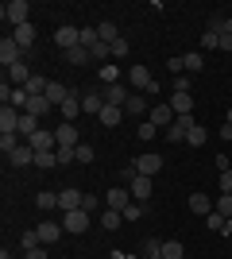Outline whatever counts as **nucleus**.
I'll return each instance as SVG.
<instances>
[{
  "mask_svg": "<svg viewBox=\"0 0 232 259\" xmlns=\"http://www.w3.org/2000/svg\"><path fill=\"white\" fill-rule=\"evenodd\" d=\"M0 259H23V255H8V251H0Z\"/></svg>",
  "mask_w": 232,
  "mask_h": 259,
  "instance_id": "nucleus-58",
  "label": "nucleus"
},
{
  "mask_svg": "<svg viewBox=\"0 0 232 259\" xmlns=\"http://www.w3.org/2000/svg\"><path fill=\"white\" fill-rule=\"evenodd\" d=\"M12 39H16V43L27 51V47L35 43V27H31V23H23V27H12Z\"/></svg>",
  "mask_w": 232,
  "mask_h": 259,
  "instance_id": "nucleus-25",
  "label": "nucleus"
},
{
  "mask_svg": "<svg viewBox=\"0 0 232 259\" xmlns=\"http://www.w3.org/2000/svg\"><path fill=\"white\" fill-rule=\"evenodd\" d=\"M221 136H224V140H232V124H228V120H224V128H221Z\"/></svg>",
  "mask_w": 232,
  "mask_h": 259,
  "instance_id": "nucleus-56",
  "label": "nucleus"
},
{
  "mask_svg": "<svg viewBox=\"0 0 232 259\" xmlns=\"http://www.w3.org/2000/svg\"><path fill=\"white\" fill-rule=\"evenodd\" d=\"M51 108H55V105H51V101H47V93H43V97H31V101H27V108H23V112H31V116L43 120Z\"/></svg>",
  "mask_w": 232,
  "mask_h": 259,
  "instance_id": "nucleus-23",
  "label": "nucleus"
},
{
  "mask_svg": "<svg viewBox=\"0 0 232 259\" xmlns=\"http://www.w3.org/2000/svg\"><path fill=\"white\" fill-rule=\"evenodd\" d=\"M58 112H62V120H66V124H74V120L81 116V97H77L74 89H70V97H66V105L58 108Z\"/></svg>",
  "mask_w": 232,
  "mask_h": 259,
  "instance_id": "nucleus-17",
  "label": "nucleus"
},
{
  "mask_svg": "<svg viewBox=\"0 0 232 259\" xmlns=\"http://www.w3.org/2000/svg\"><path fill=\"white\" fill-rule=\"evenodd\" d=\"M120 221H124V217L116 213V209H105V213H101V228H109V232H112V228H120Z\"/></svg>",
  "mask_w": 232,
  "mask_h": 259,
  "instance_id": "nucleus-35",
  "label": "nucleus"
},
{
  "mask_svg": "<svg viewBox=\"0 0 232 259\" xmlns=\"http://www.w3.org/2000/svg\"><path fill=\"white\" fill-rule=\"evenodd\" d=\"M27 12H31L27 0H8V4L0 8V20L12 23V27H23V23H31V20H27Z\"/></svg>",
  "mask_w": 232,
  "mask_h": 259,
  "instance_id": "nucleus-1",
  "label": "nucleus"
},
{
  "mask_svg": "<svg viewBox=\"0 0 232 259\" xmlns=\"http://www.w3.org/2000/svg\"><path fill=\"white\" fill-rule=\"evenodd\" d=\"M55 155H58V166H70V162H77L74 151H55Z\"/></svg>",
  "mask_w": 232,
  "mask_h": 259,
  "instance_id": "nucleus-53",
  "label": "nucleus"
},
{
  "mask_svg": "<svg viewBox=\"0 0 232 259\" xmlns=\"http://www.w3.org/2000/svg\"><path fill=\"white\" fill-rule=\"evenodd\" d=\"M93 43H101L97 27H81V47H93Z\"/></svg>",
  "mask_w": 232,
  "mask_h": 259,
  "instance_id": "nucleus-44",
  "label": "nucleus"
},
{
  "mask_svg": "<svg viewBox=\"0 0 232 259\" xmlns=\"http://www.w3.org/2000/svg\"><path fill=\"white\" fill-rule=\"evenodd\" d=\"M35 166L51 170V166H58V155H55V151H39V155H35Z\"/></svg>",
  "mask_w": 232,
  "mask_h": 259,
  "instance_id": "nucleus-37",
  "label": "nucleus"
},
{
  "mask_svg": "<svg viewBox=\"0 0 232 259\" xmlns=\"http://www.w3.org/2000/svg\"><path fill=\"white\" fill-rule=\"evenodd\" d=\"M112 58H128V39H116V43H112Z\"/></svg>",
  "mask_w": 232,
  "mask_h": 259,
  "instance_id": "nucleus-50",
  "label": "nucleus"
},
{
  "mask_svg": "<svg viewBox=\"0 0 232 259\" xmlns=\"http://www.w3.org/2000/svg\"><path fill=\"white\" fill-rule=\"evenodd\" d=\"M35 132H39V116H31V112H23V116H20V136H23V140H31Z\"/></svg>",
  "mask_w": 232,
  "mask_h": 259,
  "instance_id": "nucleus-28",
  "label": "nucleus"
},
{
  "mask_svg": "<svg viewBox=\"0 0 232 259\" xmlns=\"http://www.w3.org/2000/svg\"><path fill=\"white\" fill-rule=\"evenodd\" d=\"M8 162H12V166H31V162H35V147H31V143H20V147L8 155Z\"/></svg>",
  "mask_w": 232,
  "mask_h": 259,
  "instance_id": "nucleus-16",
  "label": "nucleus"
},
{
  "mask_svg": "<svg viewBox=\"0 0 232 259\" xmlns=\"http://www.w3.org/2000/svg\"><path fill=\"white\" fill-rule=\"evenodd\" d=\"M128 205H132V190H128V186H112L109 194H105V209H116V213H124Z\"/></svg>",
  "mask_w": 232,
  "mask_h": 259,
  "instance_id": "nucleus-4",
  "label": "nucleus"
},
{
  "mask_svg": "<svg viewBox=\"0 0 232 259\" xmlns=\"http://www.w3.org/2000/svg\"><path fill=\"white\" fill-rule=\"evenodd\" d=\"M147 120H151V124H155V128H159V132H166V128H170V124H174V108H170V105H151V112H147Z\"/></svg>",
  "mask_w": 232,
  "mask_h": 259,
  "instance_id": "nucleus-6",
  "label": "nucleus"
},
{
  "mask_svg": "<svg viewBox=\"0 0 232 259\" xmlns=\"http://www.w3.org/2000/svg\"><path fill=\"white\" fill-rule=\"evenodd\" d=\"M101 124H105V128H116V124H120V120H124V108H116V105H105V108H101Z\"/></svg>",
  "mask_w": 232,
  "mask_h": 259,
  "instance_id": "nucleus-21",
  "label": "nucleus"
},
{
  "mask_svg": "<svg viewBox=\"0 0 232 259\" xmlns=\"http://www.w3.org/2000/svg\"><path fill=\"white\" fill-rule=\"evenodd\" d=\"M74 159H77V162H93V147H89V143H81V147L74 151Z\"/></svg>",
  "mask_w": 232,
  "mask_h": 259,
  "instance_id": "nucleus-49",
  "label": "nucleus"
},
{
  "mask_svg": "<svg viewBox=\"0 0 232 259\" xmlns=\"http://www.w3.org/2000/svg\"><path fill=\"white\" fill-rule=\"evenodd\" d=\"M97 35H101V43H116V39H120V31H116V23H112V20H101L97 23Z\"/></svg>",
  "mask_w": 232,
  "mask_h": 259,
  "instance_id": "nucleus-26",
  "label": "nucleus"
},
{
  "mask_svg": "<svg viewBox=\"0 0 232 259\" xmlns=\"http://www.w3.org/2000/svg\"><path fill=\"white\" fill-rule=\"evenodd\" d=\"M132 166L144 174V178H155V174L163 170V155H151V151H147V155H140V159H132Z\"/></svg>",
  "mask_w": 232,
  "mask_h": 259,
  "instance_id": "nucleus-7",
  "label": "nucleus"
},
{
  "mask_svg": "<svg viewBox=\"0 0 232 259\" xmlns=\"http://www.w3.org/2000/svg\"><path fill=\"white\" fill-rule=\"evenodd\" d=\"M166 105L174 108V116H194V93H170Z\"/></svg>",
  "mask_w": 232,
  "mask_h": 259,
  "instance_id": "nucleus-10",
  "label": "nucleus"
},
{
  "mask_svg": "<svg viewBox=\"0 0 232 259\" xmlns=\"http://www.w3.org/2000/svg\"><path fill=\"white\" fill-rule=\"evenodd\" d=\"M55 140H58V151H77L81 147V132H77V124H58L55 128Z\"/></svg>",
  "mask_w": 232,
  "mask_h": 259,
  "instance_id": "nucleus-2",
  "label": "nucleus"
},
{
  "mask_svg": "<svg viewBox=\"0 0 232 259\" xmlns=\"http://www.w3.org/2000/svg\"><path fill=\"white\" fill-rule=\"evenodd\" d=\"M101 81H105V85H116V81H120V70H116V66H101Z\"/></svg>",
  "mask_w": 232,
  "mask_h": 259,
  "instance_id": "nucleus-39",
  "label": "nucleus"
},
{
  "mask_svg": "<svg viewBox=\"0 0 232 259\" xmlns=\"http://www.w3.org/2000/svg\"><path fill=\"white\" fill-rule=\"evenodd\" d=\"M20 248H23V251H35V248H43V240H39V232H35V228H27V232L20 236Z\"/></svg>",
  "mask_w": 232,
  "mask_h": 259,
  "instance_id": "nucleus-30",
  "label": "nucleus"
},
{
  "mask_svg": "<svg viewBox=\"0 0 232 259\" xmlns=\"http://www.w3.org/2000/svg\"><path fill=\"white\" fill-rule=\"evenodd\" d=\"M55 43L62 47V51L77 47V43H81V27H58V31H55Z\"/></svg>",
  "mask_w": 232,
  "mask_h": 259,
  "instance_id": "nucleus-13",
  "label": "nucleus"
},
{
  "mask_svg": "<svg viewBox=\"0 0 232 259\" xmlns=\"http://www.w3.org/2000/svg\"><path fill=\"white\" fill-rule=\"evenodd\" d=\"M221 35H232V16H224V31Z\"/></svg>",
  "mask_w": 232,
  "mask_h": 259,
  "instance_id": "nucleus-57",
  "label": "nucleus"
},
{
  "mask_svg": "<svg viewBox=\"0 0 232 259\" xmlns=\"http://www.w3.org/2000/svg\"><path fill=\"white\" fill-rule=\"evenodd\" d=\"M101 108H105V97H101V93H81V112L101 116Z\"/></svg>",
  "mask_w": 232,
  "mask_h": 259,
  "instance_id": "nucleus-20",
  "label": "nucleus"
},
{
  "mask_svg": "<svg viewBox=\"0 0 232 259\" xmlns=\"http://www.w3.org/2000/svg\"><path fill=\"white\" fill-rule=\"evenodd\" d=\"M81 190H74V186H66V190H62V194H58V209H62V213H74V209H81Z\"/></svg>",
  "mask_w": 232,
  "mask_h": 259,
  "instance_id": "nucleus-11",
  "label": "nucleus"
},
{
  "mask_svg": "<svg viewBox=\"0 0 232 259\" xmlns=\"http://www.w3.org/2000/svg\"><path fill=\"white\" fill-rule=\"evenodd\" d=\"M66 97H70V89H66V85H58V81H51V89H47V101H51L55 108H62V105H66Z\"/></svg>",
  "mask_w": 232,
  "mask_h": 259,
  "instance_id": "nucleus-27",
  "label": "nucleus"
},
{
  "mask_svg": "<svg viewBox=\"0 0 232 259\" xmlns=\"http://www.w3.org/2000/svg\"><path fill=\"white\" fill-rule=\"evenodd\" d=\"M221 51H224V54L232 51V35H221Z\"/></svg>",
  "mask_w": 232,
  "mask_h": 259,
  "instance_id": "nucleus-55",
  "label": "nucleus"
},
{
  "mask_svg": "<svg viewBox=\"0 0 232 259\" xmlns=\"http://www.w3.org/2000/svg\"><path fill=\"white\" fill-rule=\"evenodd\" d=\"M89 58H93V62H105V66H109L112 47H109V43H93V47H89Z\"/></svg>",
  "mask_w": 232,
  "mask_h": 259,
  "instance_id": "nucleus-29",
  "label": "nucleus"
},
{
  "mask_svg": "<svg viewBox=\"0 0 232 259\" xmlns=\"http://www.w3.org/2000/svg\"><path fill=\"white\" fill-rule=\"evenodd\" d=\"M35 205H39V209H55V205H58V194H51V190H39V194H35Z\"/></svg>",
  "mask_w": 232,
  "mask_h": 259,
  "instance_id": "nucleus-36",
  "label": "nucleus"
},
{
  "mask_svg": "<svg viewBox=\"0 0 232 259\" xmlns=\"http://www.w3.org/2000/svg\"><path fill=\"white\" fill-rule=\"evenodd\" d=\"M62 228H66V232H74V236H81V232L89 228V213H85V209L66 213V217H62Z\"/></svg>",
  "mask_w": 232,
  "mask_h": 259,
  "instance_id": "nucleus-9",
  "label": "nucleus"
},
{
  "mask_svg": "<svg viewBox=\"0 0 232 259\" xmlns=\"http://www.w3.org/2000/svg\"><path fill=\"white\" fill-rule=\"evenodd\" d=\"M221 194H232V170H221Z\"/></svg>",
  "mask_w": 232,
  "mask_h": 259,
  "instance_id": "nucleus-52",
  "label": "nucleus"
},
{
  "mask_svg": "<svg viewBox=\"0 0 232 259\" xmlns=\"http://www.w3.org/2000/svg\"><path fill=\"white\" fill-rule=\"evenodd\" d=\"M228 170H232V166H228Z\"/></svg>",
  "mask_w": 232,
  "mask_h": 259,
  "instance_id": "nucleus-60",
  "label": "nucleus"
},
{
  "mask_svg": "<svg viewBox=\"0 0 232 259\" xmlns=\"http://www.w3.org/2000/svg\"><path fill=\"white\" fill-rule=\"evenodd\" d=\"M101 201H105V197H93V194H85V197H81V209H85V213L93 217V213H101Z\"/></svg>",
  "mask_w": 232,
  "mask_h": 259,
  "instance_id": "nucleus-38",
  "label": "nucleus"
},
{
  "mask_svg": "<svg viewBox=\"0 0 232 259\" xmlns=\"http://www.w3.org/2000/svg\"><path fill=\"white\" fill-rule=\"evenodd\" d=\"M182 255H186V248H182L178 240H166V244H163V255H159V259H182Z\"/></svg>",
  "mask_w": 232,
  "mask_h": 259,
  "instance_id": "nucleus-32",
  "label": "nucleus"
},
{
  "mask_svg": "<svg viewBox=\"0 0 232 259\" xmlns=\"http://www.w3.org/2000/svg\"><path fill=\"white\" fill-rule=\"evenodd\" d=\"M62 54H66V62H70V66H85V62H93V58H89V47H81V43L70 47V51H62Z\"/></svg>",
  "mask_w": 232,
  "mask_h": 259,
  "instance_id": "nucleus-24",
  "label": "nucleus"
},
{
  "mask_svg": "<svg viewBox=\"0 0 232 259\" xmlns=\"http://www.w3.org/2000/svg\"><path fill=\"white\" fill-rule=\"evenodd\" d=\"M205 225H209V228H213V232H224V217H221V213H217V209H213V213H209V217H205Z\"/></svg>",
  "mask_w": 232,
  "mask_h": 259,
  "instance_id": "nucleus-45",
  "label": "nucleus"
},
{
  "mask_svg": "<svg viewBox=\"0 0 232 259\" xmlns=\"http://www.w3.org/2000/svg\"><path fill=\"white\" fill-rule=\"evenodd\" d=\"M31 70H27V62H16V66H8V81H12V85H16V89H23V85H27V81H31Z\"/></svg>",
  "mask_w": 232,
  "mask_h": 259,
  "instance_id": "nucleus-14",
  "label": "nucleus"
},
{
  "mask_svg": "<svg viewBox=\"0 0 232 259\" xmlns=\"http://www.w3.org/2000/svg\"><path fill=\"white\" fill-rule=\"evenodd\" d=\"M182 62H186V74H198L205 66V58H201V51H190V54H182Z\"/></svg>",
  "mask_w": 232,
  "mask_h": 259,
  "instance_id": "nucleus-31",
  "label": "nucleus"
},
{
  "mask_svg": "<svg viewBox=\"0 0 232 259\" xmlns=\"http://www.w3.org/2000/svg\"><path fill=\"white\" fill-rule=\"evenodd\" d=\"M213 209L224 217V221H232V194H221L217 201H213Z\"/></svg>",
  "mask_w": 232,
  "mask_h": 259,
  "instance_id": "nucleus-33",
  "label": "nucleus"
},
{
  "mask_svg": "<svg viewBox=\"0 0 232 259\" xmlns=\"http://www.w3.org/2000/svg\"><path fill=\"white\" fill-rule=\"evenodd\" d=\"M132 197L140 201V205H144L147 197H151V178H144V174H135V178H132Z\"/></svg>",
  "mask_w": 232,
  "mask_h": 259,
  "instance_id": "nucleus-18",
  "label": "nucleus"
},
{
  "mask_svg": "<svg viewBox=\"0 0 232 259\" xmlns=\"http://www.w3.org/2000/svg\"><path fill=\"white\" fill-rule=\"evenodd\" d=\"M144 255L147 259H159V255H163V244H159V240H144Z\"/></svg>",
  "mask_w": 232,
  "mask_h": 259,
  "instance_id": "nucleus-42",
  "label": "nucleus"
},
{
  "mask_svg": "<svg viewBox=\"0 0 232 259\" xmlns=\"http://www.w3.org/2000/svg\"><path fill=\"white\" fill-rule=\"evenodd\" d=\"M16 147H20V136H0V151L4 155H12Z\"/></svg>",
  "mask_w": 232,
  "mask_h": 259,
  "instance_id": "nucleus-43",
  "label": "nucleus"
},
{
  "mask_svg": "<svg viewBox=\"0 0 232 259\" xmlns=\"http://www.w3.org/2000/svg\"><path fill=\"white\" fill-rule=\"evenodd\" d=\"M35 232H39V240H43V244H55V240L62 236L66 228H62V225H55V221H43V225L35 228Z\"/></svg>",
  "mask_w": 232,
  "mask_h": 259,
  "instance_id": "nucleus-19",
  "label": "nucleus"
},
{
  "mask_svg": "<svg viewBox=\"0 0 232 259\" xmlns=\"http://www.w3.org/2000/svg\"><path fill=\"white\" fill-rule=\"evenodd\" d=\"M228 124H232V105H228Z\"/></svg>",
  "mask_w": 232,
  "mask_h": 259,
  "instance_id": "nucleus-59",
  "label": "nucleus"
},
{
  "mask_svg": "<svg viewBox=\"0 0 232 259\" xmlns=\"http://www.w3.org/2000/svg\"><path fill=\"white\" fill-rule=\"evenodd\" d=\"M140 213H144V205H140V201H132V205H128V209H124V221H140Z\"/></svg>",
  "mask_w": 232,
  "mask_h": 259,
  "instance_id": "nucleus-48",
  "label": "nucleus"
},
{
  "mask_svg": "<svg viewBox=\"0 0 232 259\" xmlns=\"http://www.w3.org/2000/svg\"><path fill=\"white\" fill-rule=\"evenodd\" d=\"M124 112H128V116H147V112H151L147 93H132V97H128V105H124Z\"/></svg>",
  "mask_w": 232,
  "mask_h": 259,
  "instance_id": "nucleus-15",
  "label": "nucleus"
},
{
  "mask_svg": "<svg viewBox=\"0 0 232 259\" xmlns=\"http://www.w3.org/2000/svg\"><path fill=\"white\" fill-rule=\"evenodd\" d=\"M205 31H213V35H221V31H224V16H221V12H213V16H209Z\"/></svg>",
  "mask_w": 232,
  "mask_h": 259,
  "instance_id": "nucleus-40",
  "label": "nucleus"
},
{
  "mask_svg": "<svg viewBox=\"0 0 232 259\" xmlns=\"http://www.w3.org/2000/svg\"><path fill=\"white\" fill-rule=\"evenodd\" d=\"M190 213H194V217H209L213 213V201L205 194H194V197H190Z\"/></svg>",
  "mask_w": 232,
  "mask_h": 259,
  "instance_id": "nucleus-22",
  "label": "nucleus"
},
{
  "mask_svg": "<svg viewBox=\"0 0 232 259\" xmlns=\"http://www.w3.org/2000/svg\"><path fill=\"white\" fill-rule=\"evenodd\" d=\"M213 47H221V35L205 31V35H201V51H213Z\"/></svg>",
  "mask_w": 232,
  "mask_h": 259,
  "instance_id": "nucleus-46",
  "label": "nucleus"
},
{
  "mask_svg": "<svg viewBox=\"0 0 232 259\" xmlns=\"http://www.w3.org/2000/svg\"><path fill=\"white\" fill-rule=\"evenodd\" d=\"M27 143L35 147V155H39V151H58V140H55V132H43V128L35 132V136H31Z\"/></svg>",
  "mask_w": 232,
  "mask_h": 259,
  "instance_id": "nucleus-12",
  "label": "nucleus"
},
{
  "mask_svg": "<svg viewBox=\"0 0 232 259\" xmlns=\"http://www.w3.org/2000/svg\"><path fill=\"white\" fill-rule=\"evenodd\" d=\"M166 70H170V74H186V62H182V54H174V58H170V62H166Z\"/></svg>",
  "mask_w": 232,
  "mask_h": 259,
  "instance_id": "nucleus-47",
  "label": "nucleus"
},
{
  "mask_svg": "<svg viewBox=\"0 0 232 259\" xmlns=\"http://www.w3.org/2000/svg\"><path fill=\"white\" fill-rule=\"evenodd\" d=\"M135 136H140V140H155V136H159V128H155L151 120H144V124L135 128Z\"/></svg>",
  "mask_w": 232,
  "mask_h": 259,
  "instance_id": "nucleus-41",
  "label": "nucleus"
},
{
  "mask_svg": "<svg viewBox=\"0 0 232 259\" xmlns=\"http://www.w3.org/2000/svg\"><path fill=\"white\" fill-rule=\"evenodd\" d=\"M101 97H105V105L124 108V105H128V97H132V89L124 85V81H116V85H105V93H101Z\"/></svg>",
  "mask_w": 232,
  "mask_h": 259,
  "instance_id": "nucleus-8",
  "label": "nucleus"
},
{
  "mask_svg": "<svg viewBox=\"0 0 232 259\" xmlns=\"http://www.w3.org/2000/svg\"><path fill=\"white\" fill-rule=\"evenodd\" d=\"M23 259H47V248H35V251H23Z\"/></svg>",
  "mask_w": 232,
  "mask_h": 259,
  "instance_id": "nucleus-54",
  "label": "nucleus"
},
{
  "mask_svg": "<svg viewBox=\"0 0 232 259\" xmlns=\"http://www.w3.org/2000/svg\"><path fill=\"white\" fill-rule=\"evenodd\" d=\"M205 140H209V132L201 128V124H194V132L186 136V143H190V147H205Z\"/></svg>",
  "mask_w": 232,
  "mask_h": 259,
  "instance_id": "nucleus-34",
  "label": "nucleus"
},
{
  "mask_svg": "<svg viewBox=\"0 0 232 259\" xmlns=\"http://www.w3.org/2000/svg\"><path fill=\"white\" fill-rule=\"evenodd\" d=\"M0 62H4V70H8V66H16V62H23V47L16 43L12 35H4V39H0Z\"/></svg>",
  "mask_w": 232,
  "mask_h": 259,
  "instance_id": "nucleus-5",
  "label": "nucleus"
},
{
  "mask_svg": "<svg viewBox=\"0 0 232 259\" xmlns=\"http://www.w3.org/2000/svg\"><path fill=\"white\" fill-rule=\"evenodd\" d=\"M194 124H198L194 116H178L174 124H170V128L163 132V140H166V143H186V136L194 132Z\"/></svg>",
  "mask_w": 232,
  "mask_h": 259,
  "instance_id": "nucleus-3",
  "label": "nucleus"
},
{
  "mask_svg": "<svg viewBox=\"0 0 232 259\" xmlns=\"http://www.w3.org/2000/svg\"><path fill=\"white\" fill-rule=\"evenodd\" d=\"M174 93H190V74H178L174 77Z\"/></svg>",
  "mask_w": 232,
  "mask_h": 259,
  "instance_id": "nucleus-51",
  "label": "nucleus"
}]
</instances>
